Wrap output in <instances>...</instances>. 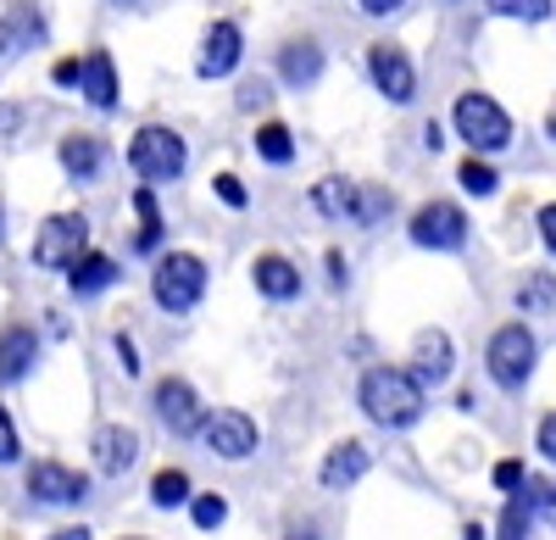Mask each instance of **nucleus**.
I'll use <instances>...</instances> for the list:
<instances>
[{
	"label": "nucleus",
	"mask_w": 556,
	"mask_h": 540,
	"mask_svg": "<svg viewBox=\"0 0 556 540\" xmlns=\"http://www.w3.org/2000/svg\"><path fill=\"white\" fill-rule=\"evenodd\" d=\"M356 401L379 429H412L429 407V385L412 368H367L356 385Z\"/></svg>",
	"instance_id": "obj_1"
},
{
	"label": "nucleus",
	"mask_w": 556,
	"mask_h": 540,
	"mask_svg": "<svg viewBox=\"0 0 556 540\" xmlns=\"http://www.w3.org/2000/svg\"><path fill=\"white\" fill-rule=\"evenodd\" d=\"M151 296H156L162 312H173V318L195 312L201 296H206V262L195 251H167L156 262V274H151Z\"/></svg>",
	"instance_id": "obj_2"
},
{
	"label": "nucleus",
	"mask_w": 556,
	"mask_h": 540,
	"mask_svg": "<svg viewBox=\"0 0 556 540\" xmlns=\"http://www.w3.org/2000/svg\"><path fill=\"white\" fill-rule=\"evenodd\" d=\"M451 128L468 140L479 156H490V151H506L513 146V117L501 112V101L495 96H484V89H468L456 106H451Z\"/></svg>",
	"instance_id": "obj_3"
},
{
	"label": "nucleus",
	"mask_w": 556,
	"mask_h": 540,
	"mask_svg": "<svg viewBox=\"0 0 556 540\" xmlns=\"http://www.w3.org/2000/svg\"><path fill=\"white\" fill-rule=\"evenodd\" d=\"M128 167L146 178V185H173V178H184V167H190V151H184V140L173 128L146 123L128 140Z\"/></svg>",
	"instance_id": "obj_4"
},
{
	"label": "nucleus",
	"mask_w": 556,
	"mask_h": 540,
	"mask_svg": "<svg viewBox=\"0 0 556 540\" xmlns=\"http://www.w3.org/2000/svg\"><path fill=\"white\" fill-rule=\"evenodd\" d=\"M534 363H540V340H534V329L506 324V329L490 335L484 368H490V379H495L501 390H523V385L534 379Z\"/></svg>",
	"instance_id": "obj_5"
},
{
	"label": "nucleus",
	"mask_w": 556,
	"mask_h": 540,
	"mask_svg": "<svg viewBox=\"0 0 556 540\" xmlns=\"http://www.w3.org/2000/svg\"><path fill=\"white\" fill-rule=\"evenodd\" d=\"M89 251V217L84 212H51L34 235V262L39 267H73Z\"/></svg>",
	"instance_id": "obj_6"
},
{
	"label": "nucleus",
	"mask_w": 556,
	"mask_h": 540,
	"mask_svg": "<svg viewBox=\"0 0 556 540\" xmlns=\"http://www.w3.org/2000/svg\"><path fill=\"white\" fill-rule=\"evenodd\" d=\"M412 246H424V251H462L468 246V212H462L456 201H429V206H417L412 212Z\"/></svg>",
	"instance_id": "obj_7"
},
{
	"label": "nucleus",
	"mask_w": 556,
	"mask_h": 540,
	"mask_svg": "<svg viewBox=\"0 0 556 540\" xmlns=\"http://www.w3.org/2000/svg\"><path fill=\"white\" fill-rule=\"evenodd\" d=\"M201 440H206V452H217L223 463H245L256 445H262V429H256L251 413L223 407V413H212V418L201 424Z\"/></svg>",
	"instance_id": "obj_8"
},
{
	"label": "nucleus",
	"mask_w": 556,
	"mask_h": 540,
	"mask_svg": "<svg viewBox=\"0 0 556 540\" xmlns=\"http://www.w3.org/2000/svg\"><path fill=\"white\" fill-rule=\"evenodd\" d=\"M23 490L39 502V507H78L84 497H89V479L78 474V468H67V463H28V479H23Z\"/></svg>",
	"instance_id": "obj_9"
},
{
	"label": "nucleus",
	"mask_w": 556,
	"mask_h": 540,
	"mask_svg": "<svg viewBox=\"0 0 556 540\" xmlns=\"http://www.w3.org/2000/svg\"><path fill=\"white\" fill-rule=\"evenodd\" d=\"M367 73H374V89L384 101H395V106H406L412 96H417V67H412V56L401 51V45H374L367 51Z\"/></svg>",
	"instance_id": "obj_10"
},
{
	"label": "nucleus",
	"mask_w": 556,
	"mask_h": 540,
	"mask_svg": "<svg viewBox=\"0 0 556 540\" xmlns=\"http://www.w3.org/2000/svg\"><path fill=\"white\" fill-rule=\"evenodd\" d=\"M151 401H156V418H162L173 435H201L206 413H201V395H195L190 379H156Z\"/></svg>",
	"instance_id": "obj_11"
},
{
	"label": "nucleus",
	"mask_w": 556,
	"mask_h": 540,
	"mask_svg": "<svg viewBox=\"0 0 556 540\" xmlns=\"http://www.w3.org/2000/svg\"><path fill=\"white\" fill-rule=\"evenodd\" d=\"M240 56H245V34H240V23H212L206 39H201V62H195V73H201V78H228V73L240 67Z\"/></svg>",
	"instance_id": "obj_12"
},
{
	"label": "nucleus",
	"mask_w": 556,
	"mask_h": 540,
	"mask_svg": "<svg viewBox=\"0 0 556 540\" xmlns=\"http://www.w3.org/2000/svg\"><path fill=\"white\" fill-rule=\"evenodd\" d=\"M451 368H456V356H451V335L445 329H424L412 340V374L424 379L429 390H440L451 379Z\"/></svg>",
	"instance_id": "obj_13"
},
{
	"label": "nucleus",
	"mask_w": 556,
	"mask_h": 540,
	"mask_svg": "<svg viewBox=\"0 0 556 540\" xmlns=\"http://www.w3.org/2000/svg\"><path fill=\"white\" fill-rule=\"evenodd\" d=\"M39 363V335L23 329V324H7L0 329V385H23Z\"/></svg>",
	"instance_id": "obj_14"
},
{
	"label": "nucleus",
	"mask_w": 556,
	"mask_h": 540,
	"mask_svg": "<svg viewBox=\"0 0 556 540\" xmlns=\"http://www.w3.org/2000/svg\"><path fill=\"white\" fill-rule=\"evenodd\" d=\"M134 463H139V435H134L128 424H106V429L96 435V468H101L106 479H123Z\"/></svg>",
	"instance_id": "obj_15"
},
{
	"label": "nucleus",
	"mask_w": 556,
	"mask_h": 540,
	"mask_svg": "<svg viewBox=\"0 0 556 540\" xmlns=\"http://www.w3.org/2000/svg\"><path fill=\"white\" fill-rule=\"evenodd\" d=\"M123 279V267L106 256V251H84L73 267H67V290L84 301V296H101V290H112Z\"/></svg>",
	"instance_id": "obj_16"
},
{
	"label": "nucleus",
	"mask_w": 556,
	"mask_h": 540,
	"mask_svg": "<svg viewBox=\"0 0 556 540\" xmlns=\"http://www.w3.org/2000/svg\"><path fill=\"white\" fill-rule=\"evenodd\" d=\"M251 279H256V290L267 296V301H295L301 296V267L290 262V256H256L251 262Z\"/></svg>",
	"instance_id": "obj_17"
},
{
	"label": "nucleus",
	"mask_w": 556,
	"mask_h": 540,
	"mask_svg": "<svg viewBox=\"0 0 556 540\" xmlns=\"http://www.w3.org/2000/svg\"><path fill=\"white\" fill-rule=\"evenodd\" d=\"M278 78L290 89H312L323 78V45L317 39H290L285 51H278Z\"/></svg>",
	"instance_id": "obj_18"
},
{
	"label": "nucleus",
	"mask_w": 556,
	"mask_h": 540,
	"mask_svg": "<svg viewBox=\"0 0 556 540\" xmlns=\"http://www.w3.org/2000/svg\"><path fill=\"white\" fill-rule=\"evenodd\" d=\"M56 156H62V173L78 178V185L101 178V167H106V146L96 140V134H67V140L56 146Z\"/></svg>",
	"instance_id": "obj_19"
},
{
	"label": "nucleus",
	"mask_w": 556,
	"mask_h": 540,
	"mask_svg": "<svg viewBox=\"0 0 556 540\" xmlns=\"http://www.w3.org/2000/svg\"><path fill=\"white\" fill-rule=\"evenodd\" d=\"M367 468H374V457H367L362 440H340L329 457H323V490H351Z\"/></svg>",
	"instance_id": "obj_20"
},
{
	"label": "nucleus",
	"mask_w": 556,
	"mask_h": 540,
	"mask_svg": "<svg viewBox=\"0 0 556 540\" xmlns=\"http://www.w3.org/2000/svg\"><path fill=\"white\" fill-rule=\"evenodd\" d=\"M84 101L96 106V112H112L117 106V67H112V56L106 51H89L84 56Z\"/></svg>",
	"instance_id": "obj_21"
},
{
	"label": "nucleus",
	"mask_w": 556,
	"mask_h": 540,
	"mask_svg": "<svg viewBox=\"0 0 556 540\" xmlns=\"http://www.w3.org/2000/svg\"><path fill=\"white\" fill-rule=\"evenodd\" d=\"M312 206H317L323 217H351V223H356L362 190L351 185V178H317V185H312Z\"/></svg>",
	"instance_id": "obj_22"
},
{
	"label": "nucleus",
	"mask_w": 556,
	"mask_h": 540,
	"mask_svg": "<svg viewBox=\"0 0 556 540\" xmlns=\"http://www.w3.org/2000/svg\"><path fill=\"white\" fill-rule=\"evenodd\" d=\"M134 212H139V235H134V251L151 256L162 246V212H156V190H134Z\"/></svg>",
	"instance_id": "obj_23"
},
{
	"label": "nucleus",
	"mask_w": 556,
	"mask_h": 540,
	"mask_svg": "<svg viewBox=\"0 0 556 540\" xmlns=\"http://www.w3.org/2000/svg\"><path fill=\"white\" fill-rule=\"evenodd\" d=\"M195 497H190V474L184 468H162L156 479H151V507H162V513H173V507H190Z\"/></svg>",
	"instance_id": "obj_24"
},
{
	"label": "nucleus",
	"mask_w": 556,
	"mask_h": 540,
	"mask_svg": "<svg viewBox=\"0 0 556 540\" xmlns=\"http://www.w3.org/2000/svg\"><path fill=\"white\" fill-rule=\"evenodd\" d=\"M256 156L273 162V167H290L295 162V134L285 123H262L256 128Z\"/></svg>",
	"instance_id": "obj_25"
},
{
	"label": "nucleus",
	"mask_w": 556,
	"mask_h": 540,
	"mask_svg": "<svg viewBox=\"0 0 556 540\" xmlns=\"http://www.w3.org/2000/svg\"><path fill=\"white\" fill-rule=\"evenodd\" d=\"M534 502H529V490H513L506 497V513H501V540H529V529H534Z\"/></svg>",
	"instance_id": "obj_26"
},
{
	"label": "nucleus",
	"mask_w": 556,
	"mask_h": 540,
	"mask_svg": "<svg viewBox=\"0 0 556 540\" xmlns=\"http://www.w3.org/2000/svg\"><path fill=\"white\" fill-rule=\"evenodd\" d=\"M456 178H462V190H468V196H479V201L501 190V173H495L490 162H479V151H473L468 162H462V167H456Z\"/></svg>",
	"instance_id": "obj_27"
},
{
	"label": "nucleus",
	"mask_w": 556,
	"mask_h": 540,
	"mask_svg": "<svg viewBox=\"0 0 556 540\" xmlns=\"http://www.w3.org/2000/svg\"><path fill=\"white\" fill-rule=\"evenodd\" d=\"M518 306H523V312H551V306H556V279H551V274H529V279L518 285Z\"/></svg>",
	"instance_id": "obj_28"
},
{
	"label": "nucleus",
	"mask_w": 556,
	"mask_h": 540,
	"mask_svg": "<svg viewBox=\"0 0 556 540\" xmlns=\"http://www.w3.org/2000/svg\"><path fill=\"white\" fill-rule=\"evenodd\" d=\"M7 23H12V34H17V51H28V45H45V17H39L34 7H12Z\"/></svg>",
	"instance_id": "obj_29"
},
{
	"label": "nucleus",
	"mask_w": 556,
	"mask_h": 540,
	"mask_svg": "<svg viewBox=\"0 0 556 540\" xmlns=\"http://www.w3.org/2000/svg\"><path fill=\"white\" fill-rule=\"evenodd\" d=\"M495 17H513V23H545L551 17V0H490Z\"/></svg>",
	"instance_id": "obj_30"
},
{
	"label": "nucleus",
	"mask_w": 556,
	"mask_h": 540,
	"mask_svg": "<svg viewBox=\"0 0 556 540\" xmlns=\"http://www.w3.org/2000/svg\"><path fill=\"white\" fill-rule=\"evenodd\" d=\"M390 206H395V196H390V190L367 185V190H362V206H356V223H362V229H374V223H379Z\"/></svg>",
	"instance_id": "obj_31"
},
{
	"label": "nucleus",
	"mask_w": 556,
	"mask_h": 540,
	"mask_svg": "<svg viewBox=\"0 0 556 540\" xmlns=\"http://www.w3.org/2000/svg\"><path fill=\"white\" fill-rule=\"evenodd\" d=\"M190 518H195V529H223L228 502H223V497H195V502H190Z\"/></svg>",
	"instance_id": "obj_32"
},
{
	"label": "nucleus",
	"mask_w": 556,
	"mask_h": 540,
	"mask_svg": "<svg viewBox=\"0 0 556 540\" xmlns=\"http://www.w3.org/2000/svg\"><path fill=\"white\" fill-rule=\"evenodd\" d=\"M523 490H529L534 513H540L545 524H556V479H534V474H529V485H523Z\"/></svg>",
	"instance_id": "obj_33"
},
{
	"label": "nucleus",
	"mask_w": 556,
	"mask_h": 540,
	"mask_svg": "<svg viewBox=\"0 0 556 540\" xmlns=\"http://www.w3.org/2000/svg\"><path fill=\"white\" fill-rule=\"evenodd\" d=\"M212 190H217V201H223V206H235V212H240V206H251V190L240 185L235 173H217V178H212Z\"/></svg>",
	"instance_id": "obj_34"
},
{
	"label": "nucleus",
	"mask_w": 556,
	"mask_h": 540,
	"mask_svg": "<svg viewBox=\"0 0 556 540\" xmlns=\"http://www.w3.org/2000/svg\"><path fill=\"white\" fill-rule=\"evenodd\" d=\"M23 457V440H17V424H12V413L0 407V468H12Z\"/></svg>",
	"instance_id": "obj_35"
},
{
	"label": "nucleus",
	"mask_w": 556,
	"mask_h": 540,
	"mask_svg": "<svg viewBox=\"0 0 556 540\" xmlns=\"http://www.w3.org/2000/svg\"><path fill=\"white\" fill-rule=\"evenodd\" d=\"M523 485H529V468H523L518 457L495 463V490H501V497H513V490H523Z\"/></svg>",
	"instance_id": "obj_36"
},
{
	"label": "nucleus",
	"mask_w": 556,
	"mask_h": 540,
	"mask_svg": "<svg viewBox=\"0 0 556 540\" xmlns=\"http://www.w3.org/2000/svg\"><path fill=\"white\" fill-rule=\"evenodd\" d=\"M51 78H56L62 89H73V84H84V56H67V62H56V67H51Z\"/></svg>",
	"instance_id": "obj_37"
},
{
	"label": "nucleus",
	"mask_w": 556,
	"mask_h": 540,
	"mask_svg": "<svg viewBox=\"0 0 556 540\" xmlns=\"http://www.w3.org/2000/svg\"><path fill=\"white\" fill-rule=\"evenodd\" d=\"M540 240H545V251L556 256V201H551V206H540Z\"/></svg>",
	"instance_id": "obj_38"
},
{
	"label": "nucleus",
	"mask_w": 556,
	"mask_h": 540,
	"mask_svg": "<svg viewBox=\"0 0 556 540\" xmlns=\"http://www.w3.org/2000/svg\"><path fill=\"white\" fill-rule=\"evenodd\" d=\"M534 440H540V452L556 463V413H545V418H540V435H534Z\"/></svg>",
	"instance_id": "obj_39"
},
{
	"label": "nucleus",
	"mask_w": 556,
	"mask_h": 540,
	"mask_svg": "<svg viewBox=\"0 0 556 540\" xmlns=\"http://www.w3.org/2000/svg\"><path fill=\"white\" fill-rule=\"evenodd\" d=\"M356 7L367 12V17H390V12H401L406 0H356Z\"/></svg>",
	"instance_id": "obj_40"
},
{
	"label": "nucleus",
	"mask_w": 556,
	"mask_h": 540,
	"mask_svg": "<svg viewBox=\"0 0 556 540\" xmlns=\"http://www.w3.org/2000/svg\"><path fill=\"white\" fill-rule=\"evenodd\" d=\"M240 106H245V112H251V106H267V84H262V78L240 89Z\"/></svg>",
	"instance_id": "obj_41"
},
{
	"label": "nucleus",
	"mask_w": 556,
	"mask_h": 540,
	"mask_svg": "<svg viewBox=\"0 0 556 540\" xmlns=\"http://www.w3.org/2000/svg\"><path fill=\"white\" fill-rule=\"evenodd\" d=\"M117 363H123V374H139V356H134V340L128 335H117Z\"/></svg>",
	"instance_id": "obj_42"
},
{
	"label": "nucleus",
	"mask_w": 556,
	"mask_h": 540,
	"mask_svg": "<svg viewBox=\"0 0 556 540\" xmlns=\"http://www.w3.org/2000/svg\"><path fill=\"white\" fill-rule=\"evenodd\" d=\"M329 279H334V290H340V285H351V267H345V256H340V251H329Z\"/></svg>",
	"instance_id": "obj_43"
},
{
	"label": "nucleus",
	"mask_w": 556,
	"mask_h": 540,
	"mask_svg": "<svg viewBox=\"0 0 556 540\" xmlns=\"http://www.w3.org/2000/svg\"><path fill=\"white\" fill-rule=\"evenodd\" d=\"M12 51H17V34H12L7 17H0V56H12Z\"/></svg>",
	"instance_id": "obj_44"
},
{
	"label": "nucleus",
	"mask_w": 556,
	"mask_h": 540,
	"mask_svg": "<svg viewBox=\"0 0 556 540\" xmlns=\"http://www.w3.org/2000/svg\"><path fill=\"white\" fill-rule=\"evenodd\" d=\"M51 540H89V529H84V524H67V529H56Z\"/></svg>",
	"instance_id": "obj_45"
},
{
	"label": "nucleus",
	"mask_w": 556,
	"mask_h": 540,
	"mask_svg": "<svg viewBox=\"0 0 556 540\" xmlns=\"http://www.w3.org/2000/svg\"><path fill=\"white\" fill-rule=\"evenodd\" d=\"M424 146H429V151H440V146H445V134H440V123H429V128H424Z\"/></svg>",
	"instance_id": "obj_46"
},
{
	"label": "nucleus",
	"mask_w": 556,
	"mask_h": 540,
	"mask_svg": "<svg viewBox=\"0 0 556 540\" xmlns=\"http://www.w3.org/2000/svg\"><path fill=\"white\" fill-rule=\"evenodd\" d=\"M484 535H490L484 524H468V529H462V540H484Z\"/></svg>",
	"instance_id": "obj_47"
},
{
	"label": "nucleus",
	"mask_w": 556,
	"mask_h": 540,
	"mask_svg": "<svg viewBox=\"0 0 556 540\" xmlns=\"http://www.w3.org/2000/svg\"><path fill=\"white\" fill-rule=\"evenodd\" d=\"M290 540H317V535H312V529H295V535H290Z\"/></svg>",
	"instance_id": "obj_48"
},
{
	"label": "nucleus",
	"mask_w": 556,
	"mask_h": 540,
	"mask_svg": "<svg viewBox=\"0 0 556 540\" xmlns=\"http://www.w3.org/2000/svg\"><path fill=\"white\" fill-rule=\"evenodd\" d=\"M112 7H146V0H112Z\"/></svg>",
	"instance_id": "obj_49"
},
{
	"label": "nucleus",
	"mask_w": 556,
	"mask_h": 540,
	"mask_svg": "<svg viewBox=\"0 0 556 540\" xmlns=\"http://www.w3.org/2000/svg\"><path fill=\"white\" fill-rule=\"evenodd\" d=\"M545 128H551V140H556V112H551V123H545Z\"/></svg>",
	"instance_id": "obj_50"
},
{
	"label": "nucleus",
	"mask_w": 556,
	"mask_h": 540,
	"mask_svg": "<svg viewBox=\"0 0 556 540\" xmlns=\"http://www.w3.org/2000/svg\"><path fill=\"white\" fill-rule=\"evenodd\" d=\"M0 217H7V206H0Z\"/></svg>",
	"instance_id": "obj_51"
}]
</instances>
